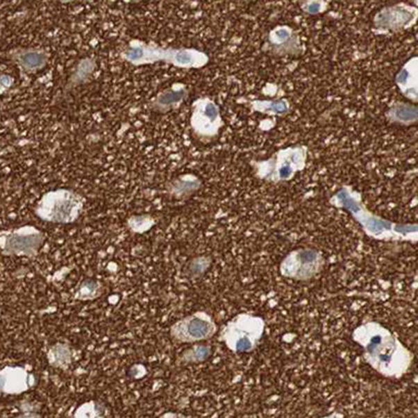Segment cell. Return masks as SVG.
Returning <instances> with one entry per match:
<instances>
[{"mask_svg":"<svg viewBox=\"0 0 418 418\" xmlns=\"http://www.w3.org/2000/svg\"><path fill=\"white\" fill-rule=\"evenodd\" d=\"M84 208L82 197L69 188H57L43 194L35 214L40 220L53 224H72Z\"/></svg>","mask_w":418,"mask_h":418,"instance_id":"277c9868","label":"cell"},{"mask_svg":"<svg viewBox=\"0 0 418 418\" xmlns=\"http://www.w3.org/2000/svg\"><path fill=\"white\" fill-rule=\"evenodd\" d=\"M322 418H344L343 417L342 414L339 413V412H335V413L331 414V415L326 416V417Z\"/></svg>","mask_w":418,"mask_h":418,"instance_id":"83f0119b","label":"cell"},{"mask_svg":"<svg viewBox=\"0 0 418 418\" xmlns=\"http://www.w3.org/2000/svg\"><path fill=\"white\" fill-rule=\"evenodd\" d=\"M99 294V285L95 281H87L81 285L78 291L76 292V297L80 299H92L97 297Z\"/></svg>","mask_w":418,"mask_h":418,"instance_id":"cb8c5ba5","label":"cell"},{"mask_svg":"<svg viewBox=\"0 0 418 418\" xmlns=\"http://www.w3.org/2000/svg\"><path fill=\"white\" fill-rule=\"evenodd\" d=\"M330 203L332 206L349 212L365 235L371 239L387 242H417V224L395 223L374 214L364 204L361 194L351 186L344 185L337 190L330 199Z\"/></svg>","mask_w":418,"mask_h":418,"instance_id":"7a4b0ae2","label":"cell"},{"mask_svg":"<svg viewBox=\"0 0 418 418\" xmlns=\"http://www.w3.org/2000/svg\"><path fill=\"white\" fill-rule=\"evenodd\" d=\"M308 147L292 146L281 149L268 160L252 163L256 176L271 183L290 181L303 171L308 163Z\"/></svg>","mask_w":418,"mask_h":418,"instance_id":"3957f363","label":"cell"},{"mask_svg":"<svg viewBox=\"0 0 418 418\" xmlns=\"http://www.w3.org/2000/svg\"><path fill=\"white\" fill-rule=\"evenodd\" d=\"M321 252L312 248H302L290 252L281 264L283 277L294 281H308L316 276L324 267Z\"/></svg>","mask_w":418,"mask_h":418,"instance_id":"ba28073f","label":"cell"},{"mask_svg":"<svg viewBox=\"0 0 418 418\" xmlns=\"http://www.w3.org/2000/svg\"><path fill=\"white\" fill-rule=\"evenodd\" d=\"M171 47H159L154 42H146L133 39L128 43L122 53V58L134 66L165 62L169 64Z\"/></svg>","mask_w":418,"mask_h":418,"instance_id":"8fae6325","label":"cell"},{"mask_svg":"<svg viewBox=\"0 0 418 418\" xmlns=\"http://www.w3.org/2000/svg\"><path fill=\"white\" fill-rule=\"evenodd\" d=\"M217 324L206 312H196L176 322L171 336L178 342L194 343L212 338L217 333Z\"/></svg>","mask_w":418,"mask_h":418,"instance_id":"30bf717a","label":"cell"},{"mask_svg":"<svg viewBox=\"0 0 418 418\" xmlns=\"http://www.w3.org/2000/svg\"><path fill=\"white\" fill-rule=\"evenodd\" d=\"M210 351L206 346H194V349H190L184 353L183 359L187 362H199L203 361L208 357Z\"/></svg>","mask_w":418,"mask_h":418,"instance_id":"d4e9b609","label":"cell"},{"mask_svg":"<svg viewBox=\"0 0 418 418\" xmlns=\"http://www.w3.org/2000/svg\"><path fill=\"white\" fill-rule=\"evenodd\" d=\"M266 322L260 316L243 312L235 316L221 332V340L235 353H249L258 349Z\"/></svg>","mask_w":418,"mask_h":418,"instance_id":"5b68a950","label":"cell"},{"mask_svg":"<svg viewBox=\"0 0 418 418\" xmlns=\"http://www.w3.org/2000/svg\"><path fill=\"white\" fill-rule=\"evenodd\" d=\"M250 108L254 112L262 115L283 117L290 111V103L287 99H256L250 103Z\"/></svg>","mask_w":418,"mask_h":418,"instance_id":"d6986e66","label":"cell"},{"mask_svg":"<svg viewBox=\"0 0 418 418\" xmlns=\"http://www.w3.org/2000/svg\"><path fill=\"white\" fill-rule=\"evenodd\" d=\"M190 127L198 137L212 140L224 126L220 107L210 97H203L192 103Z\"/></svg>","mask_w":418,"mask_h":418,"instance_id":"52a82bcc","label":"cell"},{"mask_svg":"<svg viewBox=\"0 0 418 418\" xmlns=\"http://www.w3.org/2000/svg\"><path fill=\"white\" fill-rule=\"evenodd\" d=\"M300 8L304 13L308 15H318L324 13L328 10V3L322 0H312V1H304L300 3Z\"/></svg>","mask_w":418,"mask_h":418,"instance_id":"603a6c76","label":"cell"},{"mask_svg":"<svg viewBox=\"0 0 418 418\" xmlns=\"http://www.w3.org/2000/svg\"><path fill=\"white\" fill-rule=\"evenodd\" d=\"M202 182L192 174H184L167 185V192L174 198L183 199L200 190Z\"/></svg>","mask_w":418,"mask_h":418,"instance_id":"ac0fdd59","label":"cell"},{"mask_svg":"<svg viewBox=\"0 0 418 418\" xmlns=\"http://www.w3.org/2000/svg\"><path fill=\"white\" fill-rule=\"evenodd\" d=\"M155 223L156 221L150 215H140V216H132L131 218H129L128 226L133 233H144L150 231L154 226Z\"/></svg>","mask_w":418,"mask_h":418,"instance_id":"44dd1931","label":"cell"},{"mask_svg":"<svg viewBox=\"0 0 418 418\" xmlns=\"http://www.w3.org/2000/svg\"><path fill=\"white\" fill-rule=\"evenodd\" d=\"M35 378L19 366H9L0 370V391L8 394H20L34 385Z\"/></svg>","mask_w":418,"mask_h":418,"instance_id":"7c38bea8","label":"cell"},{"mask_svg":"<svg viewBox=\"0 0 418 418\" xmlns=\"http://www.w3.org/2000/svg\"><path fill=\"white\" fill-rule=\"evenodd\" d=\"M45 241V235L32 225L5 231L0 235V248L6 256H38L39 250Z\"/></svg>","mask_w":418,"mask_h":418,"instance_id":"8992f818","label":"cell"},{"mask_svg":"<svg viewBox=\"0 0 418 418\" xmlns=\"http://www.w3.org/2000/svg\"><path fill=\"white\" fill-rule=\"evenodd\" d=\"M417 67V57H412L403 64L395 76L397 88L406 99L413 103H417L418 101Z\"/></svg>","mask_w":418,"mask_h":418,"instance_id":"4fadbf2b","label":"cell"},{"mask_svg":"<svg viewBox=\"0 0 418 418\" xmlns=\"http://www.w3.org/2000/svg\"><path fill=\"white\" fill-rule=\"evenodd\" d=\"M12 61L26 72H36L43 69L49 62V55L44 49H20L10 53Z\"/></svg>","mask_w":418,"mask_h":418,"instance_id":"2e32d148","label":"cell"},{"mask_svg":"<svg viewBox=\"0 0 418 418\" xmlns=\"http://www.w3.org/2000/svg\"><path fill=\"white\" fill-rule=\"evenodd\" d=\"M275 53H298L301 49L300 39L297 33L289 26H277L269 34L268 38Z\"/></svg>","mask_w":418,"mask_h":418,"instance_id":"9a60e30c","label":"cell"},{"mask_svg":"<svg viewBox=\"0 0 418 418\" xmlns=\"http://www.w3.org/2000/svg\"><path fill=\"white\" fill-rule=\"evenodd\" d=\"M94 66L95 63L92 60L88 59V58L82 60L80 64H78L76 72L72 74V83L74 85H78L86 81L90 76V74H92L93 70H94Z\"/></svg>","mask_w":418,"mask_h":418,"instance_id":"7402d4cb","label":"cell"},{"mask_svg":"<svg viewBox=\"0 0 418 418\" xmlns=\"http://www.w3.org/2000/svg\"><path fill=\"white\" fill-rule=\"evenodd\" d=\"M14 84V78L9 74L0 76V94L7 92Z\"/></svg>","mask_w":418,"mask_h":418,"instance_id":"484cf974","label":"cell"},{"mask_svg":"<svg viewBox=\"0 0 418 418\" xmlns=\"http://www.w3.org/2000/svg\"><path fill=\"white\" fill-rule=\"evenodd\" d=\"M188 90L182 83H175L169 88L159 92L152 103L151 108L159 113H167L177 109L187 99Z\"/></svg>","mask_w":418,"mask_h":418,"instance_id":"5bb4252c","label":"cell"},{"mask_svg":"<svg viewBox=\"0 0 418 418\" xmlns=\"http://www.w3.org/2000/svg\"><path fill=\"white\" fill-rule=\"evenodd\" d=\"M353 339L363 349L364 359L387 378H401L409 371L413 353L389 328L368 321L355 328Z\"/></svg>","mask_w":418,"mask_h":418,"instance_id":"6da1fadb","label":"cell"},{"mask_svg":"<svg viewBox=\"0 0 418 418\" xmlns=\"http://www.w3.org/2000/svg\"><path fill=\"white\" fill-rule=\"evenodd\" d=\"M17 418H40V416H39L38 414L28 413L24 414V415H20L19 417Z\"/></svg>","mask_w":418,"mask_h":418,"instance_id":"4316f807","label":"cell"},{"mask_svg":"<svg viewBox=\"0 0 418 418\" xmlns=\"http://www.w3.org/2000/svg\"><path fill=\"white\" fill-rule=\"evenodd\" d=\"M387 119L391 124L411 126L417 123L418 108L412 103L396 101L387 111Z\"/></svg>","mask_w":418,"mask_h":418,"instance_id":"e0dca14e","label":"cell"},{"mask_svg":"<svg viewBox=\"0 0 418 418\" xmlns=\"http://www.w3.org/2000/svg\"><path fill=\"white\" fill-rule=\"evenodd\" d=\"M49 363L56 367L66 368L72 362V351L69 347L63 344H58L49 351Z\"/></svg>","mask_w":418,"mask_h":418,"instance_id":"ffe728a7","label":"cell"},{"mask_svg":"<svg viewBox=\"0 0 418 418\" xmlns=\"http://www.w3.org/2000/svg\"><path fill=\"white\" fill-rule=\"evenodd\" d=\"M418 9L410 3H399L383 8L374 18V32L378 35L403 32L415 26Z\"/></svg>","mask_w":418,"mask_h":418,"instance_id":"9c48e42d","label":"cell"}]
</instances>
